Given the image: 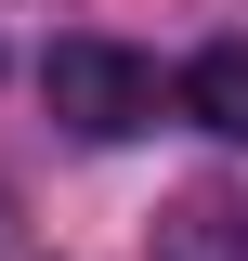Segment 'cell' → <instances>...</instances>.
Segmentation results:
<instances>
[{"mask_svg":"<svg viewBox=\"0 0 248 261\" xmlns=\"http://www.w3.org/2000/svg\"><path fill=\"white\" fill-rule=\"evenodd\" d=\"M39 92H53V118L79 130V144H131V130L157 118V65L118 53V39H53Z\"/></svg>","mask_w":248,"mask_h":261,"instance_id":"obj_1","label":"cell"},{"mask_svg":"<svg viewBox=\"0 0 248 261\" xmlns=\"http://www.w3.org/2000/svg\"><path fill=\"white\" fill-rule=\"evenodd\" d=\"M144 261H248V196L235 183H183L170 209H157Z\"/></svg>","mask_w":248,"mask_h":261,"instance_id":"obj_2","label":"cell"},{"mask_svg":"<svg viewBox=\"0 0 248 261\" xmlns=\"http://www.w3.org/2000/svg\"><path fill=\"white\" fill-rule=\"evenodd\" d=\"M170 105H183L196 130H222V144H248V39H209V53L170 79Z\"/></svg>","mask_w":248,"mask_h":261,"instance_id":"obj_3","label":"cell"},{"mask_svg":"<svg viewBox=\"0 0 248 261\" xmlns=\"http://www.w3.org/2000/svg\"><path fill=\"white\" fill-rule=\"evenodd\" d=\"M0 235H13V196H0Z\"/></svg>","mask_w":248,"mask_h":261,"instance_id":"obj_4","label":"cell"}]
</instances>
